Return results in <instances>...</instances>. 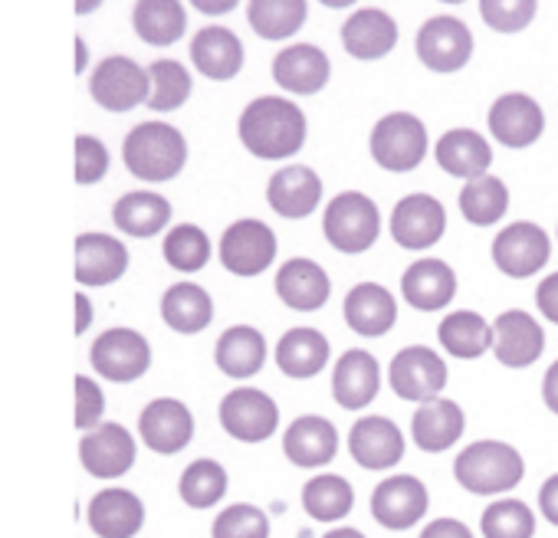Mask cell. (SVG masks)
<instances>
[{"instance_id":"cell-10","label":"cell","mask_w":558,"mask_h":538,"mask_svg":"<svg viewBox=\"0 0 558 538\" xmlns=\"http://www.w3.org/2000/svg\"><path fill=\"white\" fill-rule=\"evenodd\" d=\"M276 256V236L259 220H236L220 236V262L233 277H256Z\"/></svg>"},{"instance_id":"cell-51","label":"cell","mask_w":558,"mask_h":538,"mask_svg":"<svg viewBox=\"0 0 558 538\" xmlns=\"http://www.w3.org/2000/svg\"><path fill=\"white\" fill-rule=\"evenodd\" d=\"M421 538H473V531L463 522H457V518H434L421 531Z\"/></svg>"},{"instance_id":"cell-21","label":"cell","mask_w":558,"mask_h":538,"mask_svg":"<svg viewBox=\"0 0 558 538\" xmlns=\"http://www.w3.org/2000/svg\"><path fill=\"white\" fill-rule=\"evenodd\" d=\"M329 57L313 47V44H296V47H287L272 60V80L283 86L287 93L293 96H313L319 93L326 83H329Z\"/></svg>"},{"instance_id":"cell-27","label":"cell","mask_w":558,"mask_h":538,"mask_svg":"<svg viewBox=\"0 0 558 538\" xmlns=\"http://www.w3.org/2000/svg\"><path fill=\"white\" fill-rule=\"evenodd\" d=\"M129 266V253L116 236L106 233H83L76 240V280L86 286L116 283Z\"/></svg>"},{"instance_id":"cell-16","label":"cell","mask_w":558,"mask_h":538,"mask_svg":"<svg viewBox=\"0 0 558 538\" xmlns=\"http://www.w3.org/2000/svg\"><path fill=\"white\" fill-rule=\"evenodd\" d=\"M427 489L417 476H391L372 492V515L395 531L417 525L427 515Z\"/></svg>"},{"instance_id":"cell-14","label":"cell","mask_w":558,"mask_h":538,"mask_svg":"<svg viewBox=\"0 0 558 538\" xmlns=\"http://www.w3.org/2000/svg\"><path fill=\"white\" fill-rule=\"evenodd\" d=\"M447 230V210L430 194H408L391 213V236L404 249H430Z\"/></svg>"},{"instance_id":"cell-7","label":"cell","mask_w":558,"mask_h":538,"mask_svg":"<svg viewBox=\"0 0 558 538\" xmlns=\"http://www.w3.org/2000/svg\"><path fill=\"white\" fill-rule=\"evenodd\" d=\"M473 57V34L460 17L440 14L417 30V60L434 73H457Z\"/></svg>"},{"instance_id":"cell-29","label":"cell","mask_w":558,"mask_h":538,"mask_svg":"<svg viewBox=\"0 0 558 538\" xmlns=\"http://www.w3.org/2000/svg\"><path fill=\"white\" fill-rule=\"evenodd\" d=\"M342 309H345L349 329L359 332V335H368V339L391 332L395 322H398L395 296H391L385 286H378V283H359V286L345 296Z\"/></svg>"},{"instance_id":"cell-47","label":"cell","mask_w":558,"mask_h":538,"mask_svg":"<svg viewBox=\"0 0 558 538\" xmlns=\"http://www.w3.org/2000/svg\"><path fill=\"white\" fill-rule=\"evenodd\" d=\"M483 24L496 34H519L532 24L538 8L532 0H483L480 4Z\"/></svg>"},{"instance_id":"cell-12","label":"cell","mask_w":558,"mask_h":538,"mask_svg":"<svg viewBox=\"0 0 558 538\" xmlns=\"http://www.w3.org/2000/svg\"><path fill=\"white\" fill-rule=\"evenodd\" d=\"M391 388L398 398L404 401H434L444 384H447V365L434 349L424 345H411L401 349L391 362Z\"/></svg>"},{"instance_id":"cell-34","label":"cell","mask_w":558,"mask_h":538,"mask_svg":"<svg viewBox=\"0 0 558 538\" xmlns=\"http://www.w3.org/2000/svg\"><path fill=\"white\" fill-rule=\"evenodd\" d=\"M214 362L227 378H253L266 362V339L250 326H233L220 335Z\"/></svg>"},{"instance_id":"cell-44","label":"cell","mask_w":558,"mask_h":538,"mask_svg":"<svg viewBox=\"0 0 558 538\" xmlns=\"http://www.w3.org/2000/svg\"><path fill=\"white\" fill-rule=\"evenodd\" d=\"M161 253H165L168 266L181 269V273H197V269H204L210 259V240L201 227L181 223L165 236Z\"/></svg>"},{"instance_id":"cell-4","label":"cell","mask_w":558,"mask_h":538,"mask_svg":"<svg viewBox=\"0 0 558 538\" xmlns=\"http://www.w3.org/2000/svg\"><path fill=\"white\" fill-rule=\"evenodd\" d=\"M323 230H326V240L339 253H365L378 240L381 213L372 197H365L359 191H342L336 200H329Z\"/></svg>"},{"instance_id":"cell-36","label":"cell","mask_w":558,"mask_h":538,"mask_svg":"<svg viewBox=\"0 0 558 538\" xmlns=\"http://www.w3.org/2000/svg\"><path fill=\"white\" fill-rule=\"evenodd\" d=\"M161 319L181 332V335H194L204 332L214 319V303L210 296L194 286V283H178L161 296Z\"/></svg>"},{"instance_id":"cell-32","label":"cell","mask_w":558,"mask_h":538,"mask_svg":"<svg viewBox=\"0 0 558 538\" xmlns=\"http://www.w3.org/2000/svg\"><path fill=\"white\" fill-rule=\"evenodd\" d=\"M191 60L207 80H233L243 66V44L227 27H204L191 44Z\"/></svg>"},{"instance_id":"cell-38","label":"cell","mask_w":558,"mask_h":538,"mask_svg":"<svg viewBox=\"0 0 558 538\" xmlns=\"http://www.w3.org/2000/svg\"><path fill=\"white\" fill-rule=\"evenodd\" d=\"M457 200H460V213L473 227H493L509 210V187L493 174H480V178L463 184Z\"/></svg>"},{"instance_id":"cell-35","label":"cell","mask_w":558,"mask_h":538,"mask_svg":"<svg viewBox=\"0 0 558 538\" xmlns=\"http://www.w3.org/2000/svg\"><path fill=\"white\" fill-rule=\"evenodd\" d=\"M132 24L148 47H171L181 40L187 17L178 0H138L132 11Z\"/></svg>"},{"instance_id":"cell-8","label":"cell","mask_w":558,"mask_h":538,"mask_svg":"<svg viewBox=\"0 0 558 538\" xmlns=\"http://www.w3.org/2000/svg\"><path fill=\"white\" fill-rule=\"evenodd\" d=\"M93 99L109 112H129L148 99V73L129 57H109L93 70Z\"/></svg>"},{"instance_id":"cell-28","label":"cell","mask_w":558,"mask_h":538,"mask_svg":"<svg viewBox=\"0 0 558 538\" xmlns=\"http://www.w3.org/2000/svg\"><path fill=\"white\" fill-rule=\"evenodd\" d=\"M395 44H398V24L378 8L355 11L342 27V47L355 60H381L395 50Z\"/></svg>"},{"instance_id":"cell-39","label":"cell","mask_w":558,"mask_h":538,"mask_svg":"<svg viewBox=\"0 0 558 538\" xmlns=\"http://www.w3.org/2000/svg\"><path fill=\"white\" fill-rule=\"evenodd\" d=\"M112 217H116V227L132 233V236H155L171 220V204L161 194L135 191L116 204Z\"/></svg>"},{"instance_id":"cell-26","label":"cell","mask_w":558,"mask_h":538,"mask_svg":"<svg viewBox=\"0 0 558 538\" xmlns=\"http://www.w3.org/2000/svg\"><path fill=\"white\" fill-rule=\"evenodd\" d=\"M86 518L99 538H135L145 522V505L129 489H102L93 496Z\"/></svg>"},{"instance_id":"cell-43","label":"cell","mask_w":558,"mask_h":538,"mask_svg":"<svg viewBox=\"0 0 558 538\" xmlns=\"http://www.w3.org/2000/svg\"><path fill=\"white\" fill-rule=\"evenodd\" d=\"M480 528L486 538H532L535 515L522 499H496L486 505Z\"/></svg>"},{"instance_id":"cell-15","label":"cell","mask_w":558,"mask_h":538,"mask_svg":"<svg viewBox=\"0 0 558 538\" xmlns=\"http://www.w3.org/2000/svg\"><path fill=\"white\" fill-rule=\"evenodd\" d=\"M493 355L506 368H529L545 352V332L535 316L522 309H509L493 322Z\"/></svg>"},{"instance_id":"cell-9","label":"cell","mask_w":558,"mask_h":538,"mask_svg":"<svg viewBox=\"0 0 558 538\" xmlns=\"http://www.w3.org/2000/svg\"><path fill=\"white\" fill-rule=\"evenodd\" d=\"M89 362L102 378H109L116 384H125V381H135V378H142L148 371L151 349L132 329H109V332H102L96 339V345L89 352Z\"/></svg>"},{"instance_id":"cell-24","label":"cell","mask_w":558,"mask_h":538,"mask_svg":"<svg viewBox=\"0 0 558 538\" xmlns=\"http://www.w3.org/2000/svg\"><path fill=\"white\" fill-rule=\"evenodd\" d=\"M329 293H332V283L326 277V269L313 259H290L276 273V296L290 309L316 313L326 306Z\"/></svg>"},{"instance_id":"cell-46","label":"cell","mask_w":558,"mask_h":538,"mask_svg":"<svg viewBox=\"0 0 558 538\" xmlns=\"http://www.w3.org/2000/svg\"><path fill=\"white\" fill-rule=\"evenodd\" d=\"M214 538H269V518L256 505H230L214 518Z\"/></svg>"},{"instance_id":"cell-33","label":"cell","mask_w":558,"mask_h":538,"mask_svg":"<svg viewBox=\"0 0 558 538\" xmlns=\"http://www.w3.org/2000/svg\"><path fill=\"white\" fill-rule=\"evenodd\" d=\"M329 362V342L316 329H293L276 345V365L290 378H316Z\"/></svg>"},{"instance_id":"cell-6","label":"cell","mask_w":558,"mask_h":538,"mask_svg":"<svg viewBox=\"0 0 558 538\" xmlns=\"http://www.w3.org/2000/svg\"><path fill=\"white\" fill-rule=\"evenodd\" d=\"M548 256H551V243L545 230L535 227L532 220H515L502 227L493 240V262L502 277H512V280L535 277L548 262Z\"/></svg>"},{"instance_id":"cell-5","label":"cell","mask_w":558,"mask_h":538,"mask_svg":"<svg viewBox=\"0 0 558 538\" xmlns=\"http://www.w3.org/2000/svg\"><path fill=\"white\" fill-rule=\"evenodd\" d=\"M427 155V129L411 112L385 115L372 132V158L395 174L414 171Z\"/></svg>"},{"instance_id":"cell-48","label":"cell","mask_w":558,"mask_h":538,"mask_svg":"<svg viewBox=\"0 0 558 538\" xmlns=\"http://www.w3.org/2000/svg\"><path fill=\"white\" fill-rule=\"evenodd\" d=\"M109 171V151L99 138L80 135L76 138V184H96Z\"/></svg>"},{"instance_id":"cell-3","label":"cell","mask_w":558,"mask_h":538,"mask_svg":"<svg viewBox=\"0 0 558 538\" xmlns=\"http://www.w3.org/2000/svg\"><path fill=\"white\" fill-rule=\"evenodd\" d=\"M125 168L142 181H171L187 161L184 135L165 122H142L125 135Z\"/></svg>"},{"instance_id":"cell-25","label":"cell","mask_w":558,"mask_h":538,"mask_svg":"<svg viewBox=\"0 0 558 538\" xmlns=\"http://www.w3.org/2000/svg\"><path fill=\"white\" fill-rule=\"evenodd\" d=\"M463 430H466V417H463L460 404H453L447 398L424 401L414 411V420H411V437L424 453L450 450L463 437Z\"/></svg>"},{"instance_id":"cell-1","label":"cell","mask_w":558,"mask_h":538,"mask_svg":"<svg viewBox=\"0 0 558 538\" xmlns=\"http://www.w3.org/2000/svg\"><path fill=\"white\" fill-rule=\"evenodd\" d=\"M240 142L250 155L279 161L306 142V115L300 106L279 96H259L240 112Z\"/></svg>"},{"instance_id":"cell-13","label":"cell","mask_w":558,"mask_h":538,"mask_svg":"<svg viewBox=\"0 0 558 538\" xmlns=\"http://www.w3.org/2000/svg\"><path fill=\"white\" fill-rule=\"evenodd\" d=\"M276 424H279V411L272 398H266L256 388H236L220 401V427L243 443H259L272 437Z\"/></svg>"},{"instance_id":"cell-53","label":"cell","mask_w":558,"mask_h":538,"mask_svg":"<svg viewBox=\"0 0 558 538\" xmlns=\"http://www.w3.org/2000/svg\"><path fill=\"white\" fill-rule=\"evenodd\" d=\"M542 398H545V407L551 414H558V362H551L542 378Z\"/></svg>"},{"instance_id":"cell-19","label":"cell","mask_w":558,"mask_h":538,"mask_svg":"<svg viewBox=\"0 0 558 538\" xmlns=\"http://www.w3.org/2000/svg\"><path fill=\"white\" fill-rule=\"evenodd\" d=\"M404 299L421 313H437L453 303L457 296V273L444 259H417L401 277Z\"/></svg>"},{"instance_id":"cell-30","label":"cell","mask_w":558,"mask_h":538,"mask_svg":"<svg viewBox=\"0 0 558 538\" xmlns=\"http://www.w3.org/2000/svg\"><path fill=\"white\" fill-rule=\"evenodd\" d=\"M339 450V433L332 427V420L326 417H300L290 424L287 437H283V453L290 456V463L296 466H326L332 463Z\"/></svg>"},{"instance_id":"cell-50","label":"cell","mask_w":558,"mask_h":538,"mask_svg":"<svg viewBox=\"0 0 558 538\" xmlns=\"http://www.w3.org/2000/svg\"><path fill=\"white\" fill-rule=\"evenodd\" d=\"M535 306H538V313H542L551 326H558V273H551V277H545V280L538 283V290H535Z\"/></svg>"},{"instance_id":"cell-18","label":"cell","mask_w":558,"mask_h":538,"mask_svg":"<svg viewBox=\"0 0 558 538\" xmlns=\"http://www.w3.org/2000/svg\"><path fill=\"white\" fill-rule=\"evenodd\" d=\"M138 433L155 453H178L194 437V417L191 411L174 398L151 401L138 417Z\"/></svg>"},{"instance_id":"cell-40","label":"cell","mask_w":558,"mask_h":538,"mask_svg":"<svg viewBox=\"0 0 558 538\" xmlns=\"http://www.w3.org/2000/svg\"><path fill=\"white\" fill-rule=\"evenodd\" d=\"M246 17L263 40H287L306 24V4L303 0H253Z\"/></svg>"},{"instance_id":"cell-17","label":"cell","mask_w":558,"mask_h":538,"mask_svg":"<svg viewBox=\"0 0 558 538\" xmlns=\"http://www.w3.org/2000/svg\"><path fill=\"white\" fill-rule=\"evenodd\" d=\"M80 460L86 473L99 479H116L135 463V437L122 424H99L80 443Z\"/></svg>"},{"instance_id":"cell-49","label":"cell","mask_w":558,"mask_h":538,"mask_svg":"<svg viewBox=\"0 0 558 538\" xmlns=\"http://www.w3.org/2000/svg\"><path fill=\"white\" fill-rule=\"evenodd\" d=\"M102 417V391L96 381L76 375V427L93 430Z\"/></svg>"},{"instance_id":"cell-20","label":"cell","mask_w":558,"mask_h":538,"mask_svg":"<svg viewBox=\"0 0 558 538\" xmlns=\"http://www.w3.org/2000/svg\"><path fill=\"white\" fill-rule=\"evenodd\" d=\"M349 450L365 469H388L404 456V437L388 417H362L349 433Z\"/></svg>"},{"instance_id":"cell-31","label":"cell","mask_w":558,"mask_h":538,"mask_svg":"<svg viewBox=\"0 0 558 538\" xmlns=\"http://www.w3.org/2000/svg\"><path fill=\"white\" fill-rule=\"evenodd\" d=\"M434 155H437V164H440L447 174L463 178V181H473V178L486 174L489 164H493V148H489V142H486L480 132H473V129H453V132H447V135L437 142Z\"/></svg>"},{"instance_id":"cell-42","label":"cell","mask_w":558,"mask_h":538,"mask_svg":"<svg viewBox=\"0 0 558 538\" xmlns=\"http://www.w3.org/2000/svg\"><path fill=\"white\" fill-rule=\"evenodd\" d=\"M148 109L155 112H171L178 106H184V99L191 96V76L181 63L174 60H158L148 66Z\"/></svg>"},{"instance_id":"cell-52","label":"cell","mask_w":558,"mask_h":538,"mask_svg":"<svg viewBox=\"0 0 558 538\" xmlns=\"http://www.w3.org/2000/svg\"><path fill=\"white\" fill-rule=\"evenodd\" d=\"M538 509H542V515L551 525H558V473L542 482V489H538Z\"/></svg>"},{"instance_id":"cell-55","label":"cell","mask_w":558,"mask_h":538,"mask_svg":"<svg viewBox=\"0 0 558 538\" xmlns=\"http://www.w3.org/2000/svg\"><path fill=\"white\" fill-rule=\"evenodd\" d=\"M323 538H365L359 528H332L329 535H323Z\"/></svg>"},{"instance_id":"cell-22","label":"cell","mask_w":558,"mask_h":538,"mask_svg":"<svg viewBox=\"0 0 558 538\" xmlns=\"http://www.w3.org/2000/svg\"><path fill=\"white\" fill-rule=\"evenodd\" d=\"M266 200L279 217H310L323 200V181L306 164L283 168L269 178Z\"/></svg>"},{"instance_id":"cell-23","label":"cell","mask_w":558,"mask_h":538,"mask_svg":"<svg viewBox=\"0 0 558 538\" xmlns=\"http://www.w3.org/2000/svg\"><path fill=\"white\" fill-rule=\"evenodd\" d=\"M378 388H381V368L368 352L352 349L339 358V365L332 371V394H336L339 407L362 411L378 398Z\"/></svg>"},{"instance_id":"cell-45","label":"cell","mask_w":558,"mask_h":538,"mask_svg":"<svg viewBox=\"0 0 558 538\" xmlns=\"http://www.w3.org/2000/svg\"><path fill=\"white\" fill-rule=\"evenodd\" d=\"M178 489H181V499L191 509H207V505L220 502V496L227 492V473L214 460H197V463H191L184 469Z\"/></svg>"},{"instance_id":"cell-41","label":"cell","mask_w":558,"mask_h":538,"mask_svg":"<svg viewBox=\"0 0 558 538\" xmlns=\"http://www.w3.org/2000/svg\"><path fill=\"white\" fill-rule=\"evenodd\" d=\"M352 502H355V492H352L349 479H342L336 473H323V476L310 479L303 489V509L319 522H336V518L349 515Z\"/></svg>"},{"instance_id":"cell-37","label":"cell","mask_w":558,"mask_h":538,"mask_svg":"<svg viewBox=\"0 0 558 538\" xmlns=\"http://www.w3.org/2000/svg\"><path fill=\"white\" fill-rule=\"evenodd\" d=\"M437 335H440L444 352H450L453 358H463V362H473V358L486 355L489 345H493V326L480 313H470V309L450 313L440 322Z\"/></svg>"},{"instance_id":"cell-54","label":"cell","mask_w":558,"mask_h":538,"mask_svg":"<svg viewBox=\"0 0 558 538\" xmlns=\"http://www.w3.org/2000/svg\"><path fill=\"white\" fill-rule=\"evenodd\" d=\"M76 306H80V322H76V332L83 335V329L89 326V299L80 293V296H76Z\"/></svg>"},{"instance_id":"cell-11","label":"cell","mask_w":558,"mask_h":538,"mask_svg":"<svg viewBox=\"0 0 558 538\" xmlns=\"http://www.w3.org/2000/svg\"><path fill=\"white\" fill-rule=\"evenodd\" d=\"M486 122H489V135L506 148H529L545 132V112L525 93H502L489 106Z\"/></svg>"},{"instance_id":"cell-2","label":"cell","mask_w":558,"mask_h":538,"mask_svg":"<svg viewBox=\"0 0 558 538\" xmlns=\"http://www.w3.org/2000/svg\"><path fill=\"white\" fill-rule=\"evenodd\" d=\"M453 476L473 496H499L522 482L525 463L502 440H476L453 460Z\"/></svg>"}]
</instances>
